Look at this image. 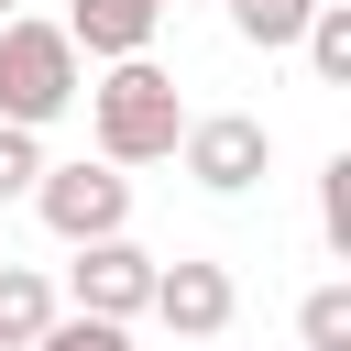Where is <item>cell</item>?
<instances>
[{"label": "cell", "mask_w": 351, "mask_h": 351, "mask_svg": "<svg viewBox=\"0 0 351 351\" xmlns=\"http://www.w3.org/2000/svg\"><path fill=\"white\" fill-rule=\"evenodd\" d=\"M154 22H165V11H143V0H77V11L55 22V33H66L77 55H110V66H143Z\"/></svg>", "instance_id": "cell-7"}, {"label": "cell", "mask_w": 351, "mask_h": 351, "mask_svg": "<svg viewBox=\"0 0 351 351\" xmlns=\"http://www.w3.org/2000/svg\"><path fill=\"white\" fill-rule=\"evenodd\" d=\"M154 307V252H132V241H88L77 252V318H143Z\"/></svg>", "instance_id": "cell-5"}, {"label": "cell", "mask_w": 351, "mask_h": 351, "mask_svg": "<svg viewBox=\"0 0 351 351\" xmlns=\"http://www.w3.org/2000/svg\"><path fill=\"white\" fill-rule=\"evenodd\" d=\"M176 154H186V176H197V186L241 197V186L274 165V132H263L252 110H219V121H186V143H176Z\"/></svg>", "instance_id": "cell-4"}, {"label": "cell", "mask_w": 351, "mask_h": 351, "mask_svg": "<svg viewBox=\"0 0 351 351\" xmlns=\"http://www.w3.org/2000/svg\"><path fill=\"white\" fill-rule=\"evenodd\" d=\"M66 99H77V44L55 22H0V121L44 132Z\"/></svg>", "instance_id": "cell-2"}, {"label": "cell", "mask_w": 351, "mask_h": 351, "mask_svg": "<svg viewBox=\"0 0 351 351\" xmlns=\"http://www.w3.org/2000/svg\"><path fill=\"white\" fill-rule=\"evenodd\" d=\"M33 208H44V230L55 241H121V219H132V176H110V165H44L33 176Z\"/></svg>", "instance_id": "cell-3"}, {"label": "cell", "mask_w": 351, "mask_h": 351, "mask_svg": "<svg viewBox=\"0 0 351 351\" xmlns=\"http://www.w3.org/2000/svg\"><path fill=\"white\" fill-rule=\"evenodd\" d=\"M44 329H55V285L22 274V263H0V351H33Z\"/></svg>", "instance_id": "cell-8"}, {"label": "cell", "mask_w": 351, "mask_h": 351, "mask_svg": "<svg viewBox=\"0 0 351 351\" xmlns=\"http://www.w3.org/2000/svg\"><path fill=\"white\" fill-rule=\"evenodd\" d=\"M33 176H44V143L0 121V197H33Z\"/></svg>", "instance_id": "cell-11"}, {"label": "cell", "mask_w": 351, "mask_h": 351, "mask_svg": "<svg viewBox=\"0 0 351 351\" xmlns=\"http://www.w3.org/2000/svg\"><path fill=\"white\" fill-rule=\"evenodd\" d=\"M296 44H307V66H318V77H351V11H340V0H318Z\"/></svg>", "instance_id": "cell-9"}, {"label": "cell", "mask_w": 351, "mask_h": 351, "mask_svg": "<svg viewBox=\"0 0 351 351\" xmlns=\"http://www.w3.org/2000/svg\"><path fill=\"white\" fill-rule=\"evenodd\" d=\"M230 11H241V0H230Z\"/></svg>", "instance_id": "cell-15"}, {"label": "cell", "mask_w": 351, "mask_h": 351, "mask_svg": "<svg viewBox=\"0 0 351 351\" xmlns=\"http://www.w3.org/2000/svg\"><path fill=\"white\" fill-rule=\"evenodd\" d=\"M88 121H99V165H110V176L186 143V99H176V77H165L154 55H143V66H110V77L88 88Z\"/></svg>", "instance_id": "cell-1"}, {"label": "cell", "mask_w": 351, "mask_h": 351, "mask_svg": "<svg viewBox=\"0 0 351 351\" xmlns=\"http://www.w3.org/2000/svg\"><path fill=\"white\" fill-rule=\"evenodd\" d=\"M33 351H132V329H110V318H55Z\"/></svg>", "instance_id": "cell-12"}, {"label": "cell", "mask_w": 351, "mask_h": 351, "mask_svg": "<svg viewBox=\"0 0 351 351\" xmlns=\"http://www.w3.org/2000/svg\"><path fill=\"white\" fill-rule=\"evenodd\" d=\"M296 329H307V351H351V285H318L296 307Z\"/></svg>", "instance_id": "cell-10"}, {"label": "cell", "mask_w": 351, "mask_h": 351, "mask_svg": "<svg viewBox=\"0 0 351 351\" xmlns=\"http://www.w3.org/2000/svg\"><path fill=\"white\" fill-rule=\"evenodd\" d=\"M143 11H165V0H143Z\"/></svg>", "instance_id": "cell-14"}, {"label": "cell", "mask_w": 351, "mask_h": 351, "mask_svg": "<svg viewBox=\"0 0 351 351\" xmlns=\"http://www.w3.org/2000/svg\"><path fill=\"white\" fill-rule=\"evenodd\" d=\"M318 219H329V252H351V154L318 176Z\"/></svg>", "instance_id": "cell-13"}, {"label": "cell", "mask_w": 351, "mask_h": 351, "mask_svg": "<svg viewBox=\"0 0 351 351\" xmlns=\"http://www.w3.org/2000/svg\"><path fill=\"white\" fill-rule=\"evenodd\" d=\"M230 307H241V296H230L219 263H154V318H165L176 340H219Z\"/></svg>", "instance_id": "cell-6"}]
</instances>
